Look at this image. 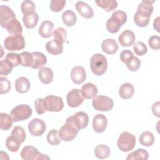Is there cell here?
I'll list each match as a JSON object with an SVG mask.
<instances>
[{
  "label": "cell",
  "mask_w": 160,
  "mask_h": 160,
  "mask_svg": "<svg viewBox=\"0 0 160 160\" xmlns=\"http://www.w3.org/2000/svg\"><path fill=\"white\" fill-rule=\"evenodd\" d=\"M90 67L95 75L101 76L104 74L108 68L106 58L102 54H94L90 59Z\"/></svg>",
  "instance_id": "1"
},
{
  "label": "cell",
  "mask_w": 160,
  "mask_h": 160,
  "mask_svg": "<svg viewBox=\"0 0 160 160\" xmlns=\"http://www.w3.org/2000/svg\"><path fill=\"white\" fill-rule=\"evenodd\" d=\"M136 137L132 134L128 132H122L117 141L118 148L122 152H129L135 146Z\"/></svg>",
  "instance_id": "2"
},
{
  "label": "cell",
  "mask_w": 160,
  "mask_h": 160,
  "mask_svg": "<svg viewBox=\"0 0 160 160\" xmlns=\"http://www.w3.org/2000/svg\"><path fill=\"white\" fill-rule=\"evenodd\" d=\"M32 114L31 108L25 104L14 107L11 111L10 115L14 122H19L28 119Z\"/></svg>",
  "instance_id": "3"
},
{
  "label": "cell",
  "mask_w": 160,
  "mask_h": 160,
  "mask_svg": "<svg viewBox=\"0 0 160 160\" xmlns=\"http://www.w3.org/2000/svg\"><path fill=\"white\" fill-rule=\"evenodd\" d=\"M4 45L8 51H19L24 48L25 40L21 34L11 35L4 39Z\"/></svg>",
  "instance_id": "4"
},
{
  "label": "cell",
  "mask_w": 160,
  "mask_h": 160,
  "mask_svg": "<svg viewBox=\"0 0 160 160\" xmlns=\"http://www.w3.org/2000/svg\"><path fill=\"white\" fill-rule=\"evenodd\" d=\"M43 104L46 111L49 112H59L64 108L62 99L57 96H47L43 98Z\"/></svg>",
  "instance_id": "5"
},
{
  "label": "cell",
  "mask_w": 160,
  "mask_h": 160,
  "mask_svg": "<svg viewBox=\"0 0 160 160\" xmlns=\"http://www.w3.org/2000/svg\"><path fill=\"white\" fill-rule=\"evenodd\" d=\"M21 157L24 160H46L50 158L46 154L41 153L36 148L32 146L24 147L21 151Z\"/></svg>",
  "instance_id": "6"
},
{
  "label": "cell",
  "mask_w": 160,
  "mask_h": 160,
  "mask_svg": "<svg viewBox=\"0 0 160 160\" xmlns=\"http://www.w3.org/2000/svg\"><path fill=\"white\" fill-rule=\"evenodd\" d=\"M93 108L99 111H108L112 109L114 106L113 100L108 96H96L92 101Z\"/></svg>",
  "instance_id": "7"
},
{
  "label": "cell",
  "mask_w": 160,
  "mask_h": 160,
  "mask_svg": "<svg viewBox=\"0 0 160 160\" xmlns=\"http://www.w3.org/2000/svg\"><path fill=\"white\" fill-rule=\"evenodd\" d=\"M79 131L69 121H66V123L60 128L59 136L64 141H71L73 140Z\"/></svg>",
  "instance_id": "8"
},
{
  "label": "cell",
  "mask_w": 160,
  "mask_h": 160,
  "mask_svg": "<svg viewBox=\"0 0 160 160\" xmlns=\"http://www.w3.org/2000/svg\"><path fill=\"white\" fill-rule=\"evenodd\" d=\"M66 121L71 122L79 131H80L87 127L89 122V117L87 113L79 111L73 116L68 117Z\"/></svg>",
  "instance_id": "9"
},
{
  "label": "cell",
  "mask_w": 160,
  "mask_h": 160,
  "mask_svg": "<svg viewBox=\"0 0 160 160\" xmlns=\"http://www.w3.org/2000/svg\"><path fill=\"white\" fill-rule=\"evenodd\" d=\"M84 100L82 92L79 89H73L67 94L66 101L68 106L71 108H76L81 105Z\"/></svg>",
  "instance_id": "10"
},
{
  "label": "cell",
  "mask_w": 160,
  "mask_h": 160,
  "mask_svg": "<svg viewBox=\"0 0 160 160\" xmlns=\"http://www.w3.org/2000/svg\"><path fill=\"white\" fill-rule=\"evenodd\" d=\"M28 130L34 136H41L46 131V124L41 119H32L28 124Z\"/></svg>",
  "instance_id": "11"
},
{
  "label": "cell",
  "mask_w": 160,
  "mask_h": 160,
  "mask_svg": "<svg viewBox=\"0 0 160 160\" xmlns=\"http://www.w3.org/2000/svg\"><path fill=\"white\" fill-rule=\"evenodd\" d=\"M14 18L16 15L9 7L4 5L0 6V24L2 28H6L9 21Z\"/></svg>",
  "instance_id": "12"
},
{
  "label": "cell",
  "mask_w": 160,
  "mask_h": 160,
  "mask_svg": "<svg viewBox=\"0 0 160 160\" xmlns=\"http://www.w3.org/2000/svg\"><path fill=\"white\" fill-rule=\"evenodd\" d=\"M151 14L141 9H138L134 16V21L135 24L141 28L146 27L149 22Z\"/></svg>",
  "instance_id": "13"
},
{
  "label": "cell",
  "mask_w": 160,
  "mask_h": 160,
  "mask_svg": "<svg viewBox=\"0 0 160 160\" xmlns=\"http://www.w3.org/2000/svg\"><path fill=\"white\" fill-rule=\"evenodd\" d=\"M86 78V73L84 68L80 66H74L71 72L72 81L76 84H80L84 82Z\"/></svg>",
  "instance_id": "14"
},
{
  "label": "cell",
  "mask_w": 160,
  "mask_h": 160,
  "mask_svg": "<svg viewBox=\"0 0 160 160\" xmlns=\"http://www.w3.org/2000/svg\"><path fill=\"white\" fill-rule=\"evenodd\" d=\"M108 121L106 117L103 114L96 115L92 121V128L94 131L100 133L104 132L107 127Z\"/></svg>",
  "instance_id": "15"
},
{
  "label": "cell",
  "mask_w": 160,
  "mask_h": 160,
  "mask_svg": "<svg viewBox=\"0 0 160 160\" xmlns=\"http://www.w3.org/2000/svg\"><path fill=\"white\" fill-rule=\"evenodd\" d=\"M76 9L79 14L86 19H91L94 15V11L92 8L83 1H78L75 5Z\"/></svg>",
  "instance_id": "16"
},
{
  "label": "cell",
  "mask_w": 160,
  "mask_h": 160,
  "mask_svg": "<svg viewBox=\"0 0 160 160\" xmlns=\"http://www.w3.org/2000/svg\"><path fill=\"white\" fill-rule=\"evenodd\" d=\"M135 35L134 32L129 29L124 31L119 36L118 41L123 47H128L133 45L135 41Z\"/></svg>",
  "instance_id": "17"
},
{
  "label": "cell",
  "mask_w": 160,
  "mask_h": 160,
  "mask_svg": "<svg viewBox=\"0 0 160 160\" xmlns=\"http://www.w3.org/2000/svg\"><path fill=\"white\" fill-rule=\"evenodd\" d=\"M53 29L54 24L50 21L46 20L42 22L41 24L39 27L38 32L41 37L48 38L52 35Z\"/></svg>",
  "instance_id": "18"
},
{
  "label": "cell",
  "mask_w": 160,
  "mask_h": 160,
  "mask_svg": "<svg viewBox=\"0 0 160 160\" xmlns=\"http://www.w3.org/2000/svg\"><path fill=\"white\" fill-rule=\"evenodd\" d=\"M101 49L108 54H113L118 50V45L113 39H106L101 44Z\"/></svg>",
  "instance_id": "19"
},
{
  "label": "cell",
  "mask_w": 160,
  "mask_h": 160,
  "mask_svg": "<svg viewBox=\"0 0 160 160\" xmlns=\"http://www.w3.org/2000/svg\"><path fill=\"white\" fill-rule=\"evenodd\" d=\"M84 99H93L98 94V88L92 83L88 82L84 84L81 89Z\"/></svg>",
  "instance_id": "20"
},
{
  "label": "cell",
  "mask_w": 160,
  "mask_h": 160,
  "mask_svg": "<svg viewBox=\"0 0 160 160\" xmlns=\"http://www.w3.org/2000/svg\"><path fill=\"white\" fill-rule=\"evenodd\" d=\"M39 21V16L34 11L24 14L22 18V22L28 29H33L36 27Z\"/></svg>",
  "instance_id": "21"
},
{
  "label": "cell",
  "mask_w": 160,
  "mask_h": 160,
  "mask_svg": "<svg viewBox=\"0 0 160 160\" xmlns=\"http://www.w3.org/2000/svg\"><path fill=\"white\" fill-rule=\"evenodd\" d=\"M38 77L41 82L45 84H50L53 79V72L48 67H42L38 71Z\"/></svg>",
  "instance_id": "22"
},
{
  "label": "cell",
  "mask_w": 160,
  "mask_h": 160,
  "mask_svg": "<svg viewBox=\"0 0 160 160\" xmlns=\"http://www.w3.org/2000/svg\"><path fill=\"white\" fill-rule=\"evenodd\" d=\"M31 84L29 79L26 77L18 78L15 82V89L18 92L24 94L28 92Z\"/></svg>",
  "instance_id": "23"
},
{
  "label": "cell",
  "mask_w": 160,
  "mask_h": 160,
  "mask_svg": "<svg viewBox=\"0 0 160 160\" xmlns=\"http://www.w3.org/2000/svg\"><path fill=\"white\" fill-rule=\"evenodd\" d=\"M134 93V88L132 84L126 82L122 84L119 89V96L124 99H128L131 98Z\"/></svg>",
  "instance_id": "24"
},
{
  "label": "cell",
  "mask_w": 160,
  "mask_h": 160,
  "mask_svg": "<svg viewBox=\"0 0 160 160\" xmlns=\"http://www.w3.org/2000/svg\"><path fill=\"white\" fill-rule=\"evenodd\" d=\"M33 56V62L31 67L32 69H41L42 68L47 62V58L46 56L40 52H32Z\"/></svg>",
  "instance_id": "25"
},
{
  "label": "cell",
  "mask_w": 160,
  "mask_h": 160,
  "mask_svg": "<svg viewBox=\"0 0 160 160\" xmlns=\"http://www.w3.org/2000/svg\"><path fill=\"white\" fill-rule=\"evenodd\" d=\"M106 29L111 33H116L123 25L121 21L114 16H111L106 22Z\"/></svg>",
  "instance_id": "26"
},
{
  "label": "cell",
  "mask_w": 160,
  "mask_h": 160,
  "mask_svg": "<svg viewBox=\"0 0 160 160\" xmlns=\"http://www.w3.org/2000/svg\"><path fill=\"white\" fill-rule=\"evenodd\" d=\"M8 33L11 35L21 34L22 32V28L20 22L16 19H12L7 24L6 28Z\"/></svg>",
  "instance_id": "27"
},
{
  "label": "cell",
  "mask_w": 160,
  "mask_h": 160,
  "mask_svg": "<svg viewBox=\"0 0 160 160\" xmlns=\"http://www.w3.org/2000/svg\"><path fill=\"white\" fill-rule=\"evenodd\" d=\"M46 49L49 53L52 55H58L62 53L63 46L62 44L58 43L54 39H52L46 44Z\"/></svg>",
  "instance_id": "28"
},
{
  "label": "cell",
  "mask_w": 160,
  "mask_h": 160,
  "mask_svg": "<svg viewBox=\"0 0 160 160\" xmlns=\"http://www.w3.org/2000/svg\"><path fill=\"white\" fill-rule=\"evenodd\" d=\"M62 19L66 26L72 27L76 24L77 18L76 14L72 11L67 10L62 13Z\"/></svg>",
  "instance_id": "29"
},
{
  "label": "cell",
  "mask_w": 160,
  "mask_h": 160,
  "mask_svg": "<svg viewBox=\"0 0 160 160\" xmlns=\"http://www.w3.org/2000/svg\"><path fill=\"white\" fill-rule=\"evenodd\" d=\"M149 154L147 151L144 149H138L132 152L129 154L126 158L127 160H147Z\"/></svg>",
  "instance_id": "30"
},
{
  "label": "cell",
  "mask_w": 160,
  "mask_h": 160,
  "mask_svg": "<svg viewBox=\"0 0 160 160\" xmlns=\"http://www.w3.org/2000/svg\"><path fill=\"white\" fill-rule=\"evenodd\" d=\"M97 6L102 8L106 12H110L118 7V2L114 0L95 1Z\"/></svg>",
  "instance_id": "31"
},
{
  "label": "cell",
  "mask_w": 160,
  "mask_h": 160,
  "mask_svg": "<svg viewBox=\"0 0 160 160\" xmlns=\"http://www.w3.org/2000/svg\"><path fill=\"white\" fill-rule=\"evenodd\" d=\"M139 139L141 145L149 147L151 146L154 142V136L153 134L149 131H144L140 134Z\"/></svg>",
  "instance_id": "32"
},
{
  "label": "cell",
  "mask_w": 160,
  "mask_h": 160,
  "mask_svg": "<svg viewBox=\"0 0 160 160\" xmlns=\"http://www.w3.org/2000/svg\"><path fill=\"white\" fill-rule=\"evenodd\" d=\"M13 120L7 113L1 112L0 114V128L3 131H8L12 125Z\"/></svg>",
  "instance_id": "33"
},
{
  "label": "cell",
  "mask_w": 160,
  "mask_h": 160,
  "mask_svg": "<svg viewBox=\"0 0 160 160\" xmlns=\"http://www.w3.org/2000/svg\"><path fill=\"white\" fill-rule=\"evenodd\" d=\"M96 157L99 159H106L110 154V149L109 147L105 144H99L94 148V151Z\"/></svg>",
  "instance_id": "34"
},
{
  "label": "cell",
  "mask_w": 160,
  "mask_h": 160,
  "mask_svg": "<svg viewBox=\"0 0 160 160\" xmlns=\"http://www.w3.org/2000/svg\"><path fill=\"white\" fill-rule=\"evenodd\" d=\"M21 142L14 136H8L6 140V146L11 152H16L19 150Z\"/></svg>",
  "instance_id": "35"
},
{
  "label": "cell",
  "mask_w": 160,
  "mask_h": 160,
  "mask_svg": "<svg viewBox=\"0 0 160 160\" xmlns=\"http://www.w3.org/2000/svg\"><path fill=\"white\" fill-rule=\"evenodd\" d=\"M52 36L56 41L61 44H62L67 39V31L62 27L58 28L53 31Z\"/></svg>",
  "instance_id": "36"
},
{
  "label": "cell",
  "mask_w": 160,
  "mask_h": 160,
  "mask_svg": "<svg viewBox=\"0 0 160 160\" xmlns=\"http://www.w3.org/2000/svg\"><path fill=\"white\" fill-rule=\"evenodd\" d=\"M48 142L52 146H56L61 143V139L59 136V132L56 129H51L47 135Z\"/></svg>",
  "instance_id": "37"
},
{
  "label": "cell",
  "mask_w": 160,
  "mask_h": 160,
  "mask_svg": "<svg viewBox=\"0 0 160 160\" xmlns=\"http://www.w3.org/2000/svg\"><path fill=\"white\" fill-rule=\"evenodd\" d=\"M127 68L131 71H137L141 66L140 60L136 56H131L125 62Z\"/></svg>",
  "instance_id": "38"
},
{
  "label": "cell",
  "mask_w": 160,
  "mask_h": 160,
  "mask_svg": "<svg viewBox=\"0 0 160 160\" xmlns=\"http://www.w3.org/2000/svg\"><path fill=\"white\" fill-rule=\"evenodd\" d=\"M14 68L12 63L6 59H2L0 61V74L7 76L10 74Z\"/></svg>",
  "instance_id": "39"
},
{
  "label": "cell",
  "mask_w": 160,
  "mask_h": 160,
  "mask_svg": "<svg viewBox=\"0 0 160 160\" xmlns=\"http://www.w3.org/2000/svg\"><path fill=\"white\" fill-rule=\"evenodd\" d=\"M21 58V64L24 67H31L33 62V56L32 52H22L20 54Z\"/></svg>",
  "instance_id": "40"
},
{
  "label": "cell",
  "mask_w": 160,
  "mask_h": 160,
  "mask_svg": "<svg viewBox=\"0 0 160 160\" xmlns=\"http://www.w3.org/2000/svg\"><path fill=\"white\" fill-rule=\"evenodd\" d=\"M11 135L14 136L18 140H19L21 143L25 141L26 132L23 128L21 126H15L11 131Z\"/></svg>",
  "instance_id": "41"
},
{
  "label": "cell",
  "mask_w": 160,
  "mask_h": 160,
  "mask_svg": "<svg viewBox=\"0 0 160 160\" xmlns=\"http://www.w3.org/2000/svg\"><path fill=\"white\" fill-rule=\"evenodd\" d=\"M35 8L36 7L34 3L32 1L29 0L24 1L21 6V10L24 15L29 12H34Z\"/></svg>",
  "instance_id": "42"
},
{
  "label": "cell",
  "mask_w": 160,
  "mask_h": 160,
  "mask_svg": "<svg viewBox=\"0 0 160 160\" xmlns=\"http://www.w3.org/2000/svg\"><path fill=\"white\" fill-rule=\"evenodd\" d=\"M6 59L9 61L14 67L18 66L21 64V58L20 54L15 52L8 53L6 56Z\"/></svg>",
  "instance_id": "43"
},
{
  "label": "cell",
  "mask_w": 160,
  "mask_h": 160,
  "mask_svg": "<svg viewBox=\"0 0 160 160\" xmlns=\"http://www.w3.org/2000/svg\"><path fill=\"white\" fill-rule=\"evenodd\" d=\"M133 50L136 55L141 56L147 52L148 48L144 42H137L133 46Z\"/></svg>",
  "instance_id": "44"
},
{
  "label": "cell",
  "mask_w": 160,
  "mask_h": 160,
  "mask_svg": "<svg viewBox=\"0 0 160 160\" xmlns=\"http://www.w3.org/2000/svg\"><path fill=\"white\" fill-rule=\"evenodd\" d=\"M66 4V1L62 0H52L50 2V9L53 12H59L64 7Z\"/></svg>",
  "instance_id": "45"
},
{
  "label": "cell",
  "mask_w": 160,
  "mask_h": 160,
  "mask_svg": "<svg viewBox=\"0 0 160 160\" xmlns=\"http://www.w3.org/2000/svg\"><path fill=\"white\" fill-rule=\"evenodd\" d=\"M0 94H3L8 93L11 89V82L8 78L5 77H1L0 80Z\"/></svg>",
  "instance_id": "46"
},
{
  "label": "cell",
  "mask_w": 160,
  "mask_h": 160,
  "mask_svg": "<svg viewBox=\"0 0 160 160\" xmlns=\"http://www.w3.org/2000/svg\"><path fill=\"white\" fill-rule=\"evenodd\" d=\"M149 47L154 50H158L160 48V38L158 36H152L148 40Z\"/></svg>",
  "instance_id": "47"
},
{
  "label": "cell",
  "mask_w": 160,
  "mask_h": 160,
  "mask_svg": "<svg viewBox=\"0 0 160 160\" xmlns=\"http://www.w3.org/2000/svg\"><path fill=\"white\" fill-rule=\"evenodd\" d=\"M34 107L37 114L39 115L42 114L46 111L43 104V98H38L34 102Z\"/></svg>",
  "instance_id": "48"
},
{
  "label": "cell",
  "mask_w": 160,
  "mask_h": 160,
  "mask_svg": "<svg viewBox=\"0 0 160 160\" xmlns=\"http://www.w3.org/2000/svg\"><path fill=\"white\" fill-rule=\"evenodd\" d=\"M112 15L114 16L118 19H119L121 21V22L122 23V24H125L126 22V21H127V15H126V13L124 11H121V10L116 11L113 12Z\"/></svg>",
  "instance_id": "49"
},
{
  "label": "cell",
  "mask_w": 160,
  "mask_h": 160,
  "mask_svg": "<svg viewBox=\"0 0 160 160\" xmlns=\"http://www.w3.org/2000/svg\"><path fill=\"white\" fill-rule=\"evenodd\" d=\"M133 56V54H132V52L130 50H128V49H126V50H124L122 51L121 54H120V59L121 61L123 62V63H125L126 61L129 58H131V56Z\"/></svg>",
  "instance_id": "50"
},
{
  "label": "cell",
  "mask_w": 160,
  "mask_h": 160,
  "mask_svg": "<svg viewBox=\"0 0 160 160\" xmlns=\"http://www.w3.org/2000/svg\"><path fill=\"white\" fill-rule=\"evenodd\" d=\"M152 112L153 113V114L158 117V118H159L160 117V115H159V102L158 101L155 103L153 104L152 106Z\"/></svg>",
  "instance_id": "51"
},
{
  "label": "cell",
  "mask_w": 160,
  "mask_h": 160,
  "mask_svg": "<svg viewBox=\"0 0 160 160\" xmlns=\"http://www.w3.org/2000/svg\"><path fill=\"white\" fill-rule=\"evenodd\" d=\"M159 17H158L156 19H154V22H153V27L156 31L158 32H159Z\"/></svg>",
  "instance_id": "52"
}]
</instances>
